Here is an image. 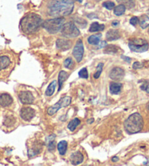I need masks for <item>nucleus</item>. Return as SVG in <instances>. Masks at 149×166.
<instances>
[{
    "label": "nucleus",
    "mask_w": 149,
    "mask_h": 166,
    "mask_svg": "<svg viewBox=\"0 0 149 166\" xmlns=\"http://www.w3.org/2000/svg\"><path fill=\"white\" fill-rule=\"evenodd\" d=\"M72 46V42L70 40L57 39L56 41V48L58 50L65 51L69 50Z\"/></svg>",
    "instance_id": "obj_14"
},
{
    "label": "nucleus",
    "mask_w": 149,
    "mask_h": 166,
    "mask_svg": "<svg viewBox=\"0 0 149 166\" xmlns=\"http://www.w3.org/2000/svg\"><path fill=\"white\" fill-rule=\"evenodd\" d=\"M103 63H98V65H97V70H96V72L94 74V76L95 79H98L100 77V76H101V74L102 73V71H103Z\"/></svg>",
    "instance_id": "obj_31"
},
{
    "label": "nucleus",
    "mask_w": 149,
    "mask_h": 166,
    "mask_svg": "<svg viewBox=\"0 0 149 166\" xmlns=\"http://www.w3.org/2000/svg\"><path fill=\"white\" fill-rule=\"evenodd\" d=\"M69 77V74L65 71H61L58 74V91H60L62 88V86L65 81Z\"/></svg>",
    "instance_id": "obj_19"
},
{
    "label": "nucleus",
    "mask_w": 149,
    "mask_h": 166,
    "mask_svg": "<svg viewBox=\"0 0 149 166\" xmlns=\"http://www.w3.org/2000/svg\"><path fill=\"white\" fill-rule=\"evenodd\" d=\"M79 77L83 79H87L88 78V71H87V68H83L79 72Z\"/></svg>",
    "instance_id": "obj_34"
},
{
    "label": "nucleus",
    "mask_w": 149,
    "mask_h": 166,
    "mask_svg": "<svg viewBox=\"0 0 149 166\" xmlns=\"http://www.w3.org/2000/svg\"><path fill=\"white\" fill-rule=\"evenodd\" d=\"M120 37V33L117 29H110L107 31L106 35V38L108 41H114V40L119 39Z\"/></svg>",
    "instance_id": "obj_17"
},
{
    "label": "nucleus",
    "mask_w": 149,
    "mask_h": 166,
    "mask_svg": "<svg viewBox=\"0 0 149 166\" xmlns=\"http://www.w3.org/2000/svg\"><path fill=\"white\" fill-rule=\"evenodd\" d=\"M20 115L23 120L25 121V122H29L35 116V111L34 108L29 107V106H25L20 109Z\"/></svg>",
    "instance_id": "obj_11"
},
{
    "label": "nucleus",
    "mask_w": 149,
    "mask_h": 166,
    "mask_svg": "<svg viewBox=\"0 0 149 166\" xmlns=\"http://www.w3.org/2000/svg\"><path fill=\"white\" fill-rule=\"evenodd\" d=\"M61 33L65 38H76L80 35V31L73 22L64 23L61 29Z\"/></svg>",
    "instance_id": "obj_7"
},
{
    "label": "nucleus",
    "mask_w": 149,
    "mask_h": 166,
    "mask_svg": "<svg viewBox=\"0 0 149 166\" xmlns=\"http://www.w3.org/2000/svg\"><path fill=\"white\" fill-rule=\"evenodd\" d=\"M15 67L13 56L9 53H0V80L9 76Z\"/></svg>",
    "instance_id": "obj_4"
},
{
    "label": "nucleus",
    "mask_w": 149,
    "mask_h": 166,
    "mask_svg": "<svg viewBox=\"0 0 149 166\" xmlns=\"http://www.w3.org/2000/svg\"><path fill=\"white\" fill-rule=\"evenodd\" d=\"M44 143L40 140H32L27 144L28 146V156L33 157L36 155L39 154L43 150Z\"/></svg>",
    "instance_id": "obj_8"
},
{
    "label": "nucleus",
    "mask_w": 149,
    "mask_h": 166,
    "mask_svg": "<svg viewBox=\"0 0 149 166\" xmlns=\"http://www.w3.org/2000/svg\"><path fill=\"white\" fill-rule=\"evenodd\" d=\"M119 24V21H113V23H112V25H113V26H115V27H116V25H118Z\"/></svg>",
    "instance_id": "obj_41"
},
{
    "label": "nucleus",
    "mask_w": 149,
    "mask_h": 166,
    "mask_svg": "<svg viewBox=\"0 0 149 166\" xmlns=\"http://www.w3.org/2000/svg\"><path fill=\"white\" fill-rule=\"evenodd\" d=\"M43 20L41 16L36 13H29L21 19L20 26L23 33L31 35L39 30L42 25Z\"/></svg>",
    "instance_id": "obj_1"
},
{
    "label": "nucleus",
    "mask_w": 149,
    "mask_h": 166,
    "mask_svg": "<svg viewBox=\"0 0 149 166\" xmlns=\"http://www.w3.org/2000/svg\"><path fill=\"white\" fill-rule=\"evenodd\" d=\"M129 48L133 52L144 53L149 48L148 42L140 38H134L129 41Z\"/></svg>",
    "instance_id": "obj_6"
},
{
    "label": "nucleus",
    "mask_w": 149,
    "mask_h": 166,
    "mask_svg": "<svg viewBox=\"0 0 149 166\" xmlns=\"http://www.w3.org/2000/svg\"><path fill=\"white\" fill-rule=\"evenodd\" d=\"M80 123L81 121L79 120L78 118H74L69 122V125H68V128H69L71 131H74Z\"/></svg>",
    "instance_id": "obj_28"
},
{
    "label": "nucleus",
    "mask_w": 149,
    "mask_h": 166,
    "mask_svg": "<svg viewBox=\"0 0 149 166\" xmlns=\"http://www.w3.org/2000/svg\"><path fill=\"white\" fill-rule=\"evenodd\" d=\"M56 86H57V82L55 80L52 81V82L49 85V86L47 87V90L45 91V95L47 96H51V95H53Z\"/></svg>",
    "instance_id": "obj_24"
},
{
    "label": "nucleus",
    "mask_w": 149,
    "mask_h": 166,
    "mask_svg": "<svg viewBox=\"0 0 149 166\" xmlns=\"http://www.w3.org/2000/svg\"><path fill=\"white\" fill-rule=\"evenodd\" d=\"M119 48L116 45H113V44H110V45H106L104 49L103 52L107 54H115V53H118V50Z\"/></svg>",
    "instance_id": "obj_25"
},
{
    "label": "nucleus",
    "mask_w": 149,
    "mask_h": 166,
    "mask_svg": "<svg viewBox=\"0 0 149 166\" xmlns=\"http://www.w3.org/2000/svg\"><path fill=\"white\" fill-rule=\"evenodd\" d=\"M146 166H149V159L148 160V162H147L146 163Z\"/></svg>",
    "instance_id": "obj_43"
},
{
    "label": "nucleus",
    "mask_w": 149,
    "mask_h": 166,
    "mask_svg": "<svg viewBox=\"0 0 149 166\" xmlns=\"http://www.w3.org/2000/svg\"><path fill=\"white\" fill-rule=\"evenodd\" d=\"M148 12L149 13V8H148Z\"/></svg>",
    "instance_id": "obj_44"
},
{
    "label": "nucleus",
    "mask_w": 149,
    "mask_h": 166,
    "mask_svg": "<svg viewBox=\"0 0 149 166\" xmlns=\"http://www.w3.org/2000/svg\"><path fill=\"white\" fill-rule=\"evenodd\" d=\"M16 120H17V119L14 118L12 115L8 116L7 118H5V120H4V125L7 127L12 126V125H14L15 123H16Z\"/></svg>",
    "instance_id": "obj_30"
},
{
    "label": "nucleus",
    "mask_w": 149,
    "mask_h": 166,
    "mask_svg": "<svg viewBox=\"0 0 149 166\" xmlns=\"http://www.w3.org/2000/svg\"><path fill=\"white\" fill-rule=\"evenodd\" d=\"M18 98L23 104H31L34 101V97L30 91H20L18 93Z\"/></svg>",
    "instance_id": "obj_12"
},
{
    "label": "nucleus",
    "mask_w": 149,
    "mask_h": 166,
    "mask_svg": "<svg viewBox=\"0 0 149 166\" xmlns=\"http://www.w3.org/2000/svg\"><path fill=\"white\" fill-rule=\"evenodd\" d=\"M148 32H149V29H148Z\"/></svg>",
    "instance_id": "obj_46"
},
{
    "label": "nucleus",
    "mask_w": 149,
    "mask_h": 166,
    "mask_svg": "<svg viewBox=\"0 0 149 166\" xmlns=\"http://www.w3.org/2000/svg\"><path fill=\"white\" fill-rule=\"evenodd\" d=\"M100 37H101V35L98 37L97 35H91L89 36L87 39V42L91 45H98L100 43Z\"/></svg>",
    "instance_id": "obj_26"
},
{
    "label": "nucleus",
    "mask_w": 149,
    "mask_h": 166,
    "mask_svg": "<svg viewBox=\"0 0 149 166\" xmlns=\"http://www.w3.org/2000/svg\"><path fill=\"white\" fill-rule=\"evenodd\" d=\"M111 160L112 162H117L119 160V157H112V159H111Z\"/></svg>",
    "instance_id": "obj_42"
},
{
    "label": "nucleus",
    "mask_w": 149,
    "mask_h": 166,
    "mask_svg": "<svg viewBox=\"0 0 149 166\" xmlns=\"http://www.w3.org/2000/svg\"><path fill=\"white\" fill-rule=\"evenodd\" d=\"M74 6L71 4H65L57 0H52L48 5V12L50 16L62 18L69 16L73 12Z\"/></svg>",
    "instance_id": "obj_2"
},
{
    "label": "nucleus",
    "mask_w": 149,
    "mask_h": 166,
    "mask_svg": "<svg viewBox=\"0 0 149 166\" xmlns=\"http://www.w3.org/2000/svg\"><path fill=\"white\" fill-rule=\"evenodd\" d=\"M107 45V43H106V41H102V42H100V43L98 45V47H97V49H101V48H105V47Z\"/></svg>",
    "instance_id": "obj_38"
},
{
    "label": "nucleus",
    "mask_w": 149,
    "mask_h": 166,
    "mask_svg": "<svg viewBox=\"0 0 149 166\" xmlns=\"http://www.w3.org/2000/svg\"><path fill=\"white\" fill-rule=\"evenodd\" d=\"M122 88V85L121 84V83L111 82L110 84V86H109L110 93H111V94H114V95L119 94V93L121 92Z\"/></svg>",
    "instance_id": "obj_18"
},
{
    "label": "nucleus",
    "mask_w": 149,
    "mask_h": 166,
    "mask_svg": "<svg viewBox=\"0 0 149 166\" xmlns=\"http://www.w3.org/2000/svg\"><path fill=\"white\" fill-rule=\"evenodd\" d=\"M129 23H130L131 25H136L138 23H139V18H138V17L134 16L130 19V20H129Z\"/></svg>",
    "instance_id": "obj_35"
},
{
    "label": "nucleus",
    "mask_w": 149,
    "mask_h": 166,
    "mask_svg": "<svg viewBox=\"0 0 149 166\" xmlns=\"http://www.w3.org/2000/svg\"><path fill=\"white\" fill-rule=\"evenodd\" d=\"M114 15H116V16H122V15L125 12V11H126V7H125V6L123 5H117L114 8Z\"/></svg>",
    "instance_id": "obj_27"
},
{
    "label": "nucleus",
    "mask_w": 149,
    "mask_h": 166,
    "mask_svg": "<svg viewBox=\"0 0 149 166\" xmlns=\"http://www.w3.org/2000/svg\"><path fill=\"white\" fill-rule=\"evenodd\" d=\"M63 64H64V67L65 68H67L69 69H73V67H74V62L71 58H68L65 59Z\"/></svg>",
    "instance_id": "obj_32"
},
{
    "label": "nucleus",
    "mask_w": 149,
    "mask_h": 166,
    "mask_svg": "<svg viewBox=\"0 0 149 166\" xmlns=\"http://www.w3.org/2000/svg\"><path fill=\"white\" fill-rule=\"evenodd\" d=\"M122 58L123 59H124V61H127V62H128V63H129V62H130V61H131V59H130V58H129V57H126V56H123V55H122Z\"/></svg>",
    "instance_id": "obj_40"
},
{
    "label": "nucleus",
    "mask_w": 149,
    "mask_h": 166,
    "mask_svg": "<svg viewBox=\"0 0 149 166\" xmlns=\"http://www.w3.org/2000/svg\"><path fill=\"white\" fill-rule=\"evenodd\" d=\"M141 89H142V90H146L147 93H149V84L146 85H142L141 87Z\"/></svg>",
    "instance_id": "obj_39"
},
{
    "label": "nucleus",
    "mask_w": 149,
    "mask_h": 166,
    "mask_svg": "<svg viewBox=\"0 0 149 166\" xmlns=\"http://www.w3.org/2000/svg\"><path fill=\"white\" fill-rule=\"evenodd\" d=\"M84 52V44H83L82 40L79 39L77 42L76 43L75 46H74L73 52H72V54H73L74 58L76 59L77 63H80L81 61H82Z\"/></svg>",
    "instance_id": "obj_10"
},
{
    "label": "nucleus",
    "mask_w": 149,
    "mask_h": 166,
    "mask_svg": "<svg viewBox=\"0 0 149 166\" xmlns=\"http://www.w3.org/2000/svg\"><path fill=\"white\" fill-rule=\"evenodd\" d=\"M143 125L144 122L142 116L138 112L129 115L124 122L125 131L129 134L139 133L142 131Z\"/></svg>",
    "instance_id": "obj_3"
},
{
    "label": "nucleus",
    "mask_w": 149,
    "mask_h": 166,
    "mask_svg": "<svg viewBox=\"0 0 149 166\" xmlns=\"http://www.w3.org/2000/svg\"><path fill=\"white\" fill-rule=\"evenodd\" d=\"M13 102L12 96L8 93H2L0 95V106L2 107L10 106Z\"/></svg>",
    "instance_id": "obj_16"
},
{
    "label": "nucleus",
    "mask_w": 149,
    "mask_h": 166,
    "mask_svg": "<svg viewBox=\"0 0 149 166\" xmlns=\"http://www.w3.org/2000/svg\"><path fill=\"white\" fill-rule=\"evenodd\" d=\"M67 146L68 143L65 141H61L57 144V150L61 155H64L67 151Z\"/></svg>",
    "instance_id": "obj_22"
},
{
    "label": "nucleus",
    "mask_w": 149,
    "mask_h": 166,
    "mask_svg": "<svg viewBox=\"0 0 149 166\" xmlns=\"http://www.w3.org/2000/svg\"><path fill=\"white\" fill-rule=\"evenodd\" d=\"M65 19L63 18H55L43 21L42 26L50 34H56L61 30Z\"/></svg>",
    "instance_id": "obj_5"
},
{
    "label": "nucleus",
    "mask_w": 149,
    "mask_h": 166,
    "mask_svg": "<svg viewBox=\"0 0 149 166\" xmlns=\"http://www.w3.org/2000/svg\"><path fill=\"white\" fill-rule=\"evenodd\" d=\"M46 144L47 146L48 150L50 151L55 150L56 144L55 141V136H50L47 138L46 139Z\"/></svg>",
    "instance_id": "obj_21"
},
{
    "label": "nucleus",
    "mask_w": 149,
    "mask_h": 166,
    "mask_svg": "<svg viewBox=\"0 0 149 166\" xmlns=\"http://www.w3.org/2000/svg\"><path fill=\"white\" fill-rule=\"evenodd\" d=\"M83 160H84V156L79 151H76V152L72 153L70 157V161L74 165H79L82 163Z\"/></svg>",
    "instance_id": "obj_15"
},
{
    "label": "nucleus",
    "mask_w": 149,
    "mask_h": 166,
    "mask_svg": "<svg viewBox=\"0 0 149 166\" xmlns=\"http://www.w3.org/2000/svg\"><path fill=\"white\" fill-rule=\"evenodd\" d=\"M125 74L124 70L120 67H114L109 73V77L113 80L119 81L124 78Z\"/></svg>",
    "instance_id": "obj_13"
},
{
    "label": "nucleus",
    "mask_w": 149,
    "mask_h": 166,
    "mask_svg": "<svg viewBox=\"0 0 149 166\" xmlns=\"http://www.w3.org/2000/svg\"><path fill=\"white\" fill-rule=\"evenodd\" d=\"M103 7L108 10H111L115 7V4L111 1H106L103 3Z\"/></svg>",
    "instance_id": "obj_33"
},
{
    "label": "nucleus",
    "mask_w": 149,
    "mask_h": 166,
    "mask_svg": "<svg viewBox=\"0 0 149 166\" xmlns=\"http://www.w3.org/2000/svg\"><path fill=\"white\" fill-rule=\"evenodd\" d=\"M61 2H62L63 3L65 4H71V5H74V2L78 1L79 2H82V0H60Z\"/></svg>",
    "instance_id": "obj_37"
},
{
    "label": "nucleus",
    "mask_w": 149,
    "mask_h": 166,
    "mask_svg": "<svg viewBox=\"0 0 149 166\" xmlns=\"http://www.w3.org/2000/svg\"><path fill=\"white\" fill-rule=\"evenodd\" d=\"M143 67V63H140V62H138V61H136L133 63V68L134 69H141V68Z\"/></svg>",
    "instance_id": "obj_36"
},
{
    "label": "nucleus",
    "mask_w": 149,
    "mask_h": 166,
    "mask_svg": "<svg viewBox=\"0 0 149 166\" xmlns=\"http://www.w3.org/2000/svg\"><path fill=\"white\" fill-rule=\"evenodd\" d=\"M139 23L142 29H146L149 26V17L147 15H143L139 18Z\"/></svg>",
    "instance_id": "obj_23"
},
{
    "label": "nucleus",
    "mask_w": 149,
    "mask_h": 166,
    "mask_svg": "<svg viewBox=\"0 0 149 166\" xmlns=\"http://www.w3.org/2000/svg\"><path fill=\"white\" fill-rule=\"evenodd\" d=\"M104 29H105V25L100 24L97 22H94L90 25L89 31L90 32H97V31L104 30Z\"/></svg>",
    "instance_id": "obj_20"
},
{
    "label": "nucleus",
    "mask_w": 149,
    "mask_h": 166,
    "mask_svg": "<svg viewBox=\"0 0 149 166\" xmlns=\"http://www.w3.org/2000/svg\"><path fill=\"white\" fill-rule=\"evenodd\" d=\"M116 2L120 5H124L125 7H127L128 9H131V8L135 7L134 0H116Z\"/></svg>",
    "instance_id": "obj_29"
},
{
    "label": "nucleus",
    "mask_w": 149,
    "mask_h": 166,
    "mask_svg": "<svg viewBox=\"0 0 149 166\" xmlns=\"http://www.w3.org/2000/svg\"><path fill=\"white\" fill-rule=\"evenodd\" d=\"M140 1H143V0H140Z\"/></svg>",
    "instance_id": "obj_45"
},
{
    "label": "nucleus",
    "mask_w": 149,
    "mask_h": 166,
    "mask_svg": "<svg viewBox=\"0 0 149 166\" xmlns=\"http://www.w3.org/2000/svg\"><path fill=\"white\" fill-rule=\"evenodd\" d=\"M71 102V98L69 96H65L63 98H61L59 100L58 102H57L56 104H55L54 105L50 106V108L47 109V114L50 116H52L56 113L60 108L63 107H66V106H69Z\"/></svg>",
    "instance_id": "obj_9"
}]
</instances>
